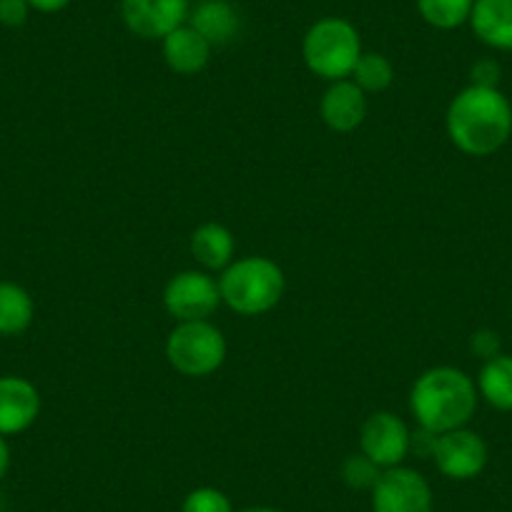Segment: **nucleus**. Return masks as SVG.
<instances>
[{"mask_svg":"<svg viewBox=\"0 0 512 512\" xmlns=\"http://www.w3.org/2000/svg\"><path fill=\"white\" fill-rule=\"evenodd\" d=\"M447 134L467 156H490L512 134V106L500 88L467 86L447 108Z\"/></svg>","mask_w":512,"mask_h":512,"instance_id":"nucleus-1","label":"nucleus"},{"mask_svg":"<svg viewBox=\"0 0 512 512\" xmlns=\"http://www.w3.org/2000/svg\"><path fill=\"white\" fill-rule=\"evenodd\" d=\"M31 16L28 0H0V26L21 28Z\"/></svg>","mask_w":512,"mask_h":512,"instance_id":"nucleus-23","label":"nucleus"},{"mask_svg":"<svg viewBox=\"0 0 512 512\" xmlns=\"http://www.w3.org/2000/svg\"><path fill=\"white\" fill-rule=\"evenodd\" d=\"M362 53V38L354 23L337 16L319 18L302 43V56L309 71L332 83L352 78Z\"/></svg>","mask_w":512,"mask_h":512,"instance_id":"nucleus-4","label":"nucleus"},{"mask_svg":"<svg viewBox=\"0 0 512 512\" xmlns=\"http://www.w3.org/2000/svg\"><path fill=\"white\" fill-rule=\"evenodd\" d=\"M422 21L437 31H455L470 21L475 0H415Z\"/></svg>","mask_w":512,"mask_h":512,"instance_id":"nucleus-19","label":"nucleus"},{"mask_svg":"<svg viewBox=\"0 0 512 512\" xmlns=\"http://www.w3.org/2000/svg\"><path fill=\"white\" fill-rule=\"evenodd\" d=\"M412 432L405 422L392 412H374L364 420L359 432V447L362 455H367L379 470H390L405 462L410 455Z\"/></svg>","mask_w":512,"mask_h":512,"instance_id":"nucleus-8","label":"nucleus"},{"mask_svg":"<svg viewBox=\"0 0 512 512\" xmlns=\"http://www.w3.org/2000/svg\"><path fill=\"white\" fill-rule=\"evenodd\" d=\"M467 23L485 46L512 51V0H475Z\"/></svg>","mask_w":512,"mask_h":512,"instance_id":"nucleus-14","label":"nucleus"},{"mask_svg":"<svg viewBox=\"0 0 512 512\" xmlns=\"http://www.w3.org/2000/svg\"><path fill=\"white\" fill-rule=\"evenodd\" d=\"M164 61L179 76H196L211 61V43L199 31L184 23L164 38Z\"/></svg>","mask_w":512,"mask_h":512,"instance_id":"nucleus-13","label":"nucleus"},{"mask_svg":"<svg viewBox=\"0 0 512 512\" xmlns=\"http://www.w3.org/2000/svg\"><path fill=\"white\" fill-rule=\"evenodd\" d=\"M477 392L490 402L495 410L512 412V357L497 354L487 359L477 377Z\"/></svg>","mask_w":512,"mask_h":512,"instance_id":"nucleus-18","label":"nucleus"},{"mask_svg":"<svg viewBox=\"0 0 512 512\" xmlns=\"http://www.w3.org/2000/svg\"><path fill=\"white\" fill-rule=\"evenodd\" d=\"M477 410V384L457 367H432L417 377L410 412L420 430L432 435L460 430Z\"/></svg>","mask_w":512,"mask_h":512,"instance_id":"nucleus-2","label":"nucleus"},{"mask_svg":"<svg viewBox=\"0 0 512 512\" xmlns=\"http://www.w3.org/2000/svg\"><path fill=\"white\" fill-rule=\"evenodd\" d=\"M194 3H204V0H194Z\"/></svg>","mask_w":512,"mask_h":512,"instance_id":"nucleus-29","label":"nucleus"},{"mask_svg":"<svg viewBox=\"0 0 512 512\" xmlns=\"http://www.w3.org/2000/svg\"><path fill=\"white\" fill-rule=\"evenodd\" d=\"M36 317L33 297L16 282H0V337L28 332Z\"/></svg>","mask_w":512,"mask_h":512,"instance_id":"nucleus-17","label":"nucleus"},{"mask_svg":"<svg viewBox=\"0 0 512 512\" xmlns=\"http://www.w3.org/2000/svg\"><path fill=\"white\" fill-rule=\"evenodd\" d=\"M166 359L184 377H209L224 364L226 339L209 319L179 322L166 339Z\"/></svg>","mask_w":512,"mask_h":512,"instance_id":"nucleus-5","label":"nucleus"},{"mask_svg":"<svg viewBox=\"0 0 512 512\" xmlns=\"http://www.w3.org/2000/svg\"><path fill=\"white\" fill-rule=\"evenodd\" d=\"M319 113H322V121L332 131L349 134V131L362 126V121L367 118V96H364V91L352 78L334 81L324 91L322 103H319Z\"/></svg>","mask_w":512,"mask_h":512,"instance_id":"nucleus-12","label":"nucleus"},{"mask_svg":"<svg viewBox=\"0 0 512 512\" xmlns=\"http://www.w3.org/2000/svg\"><path fill=\"white\" fill-rule=\"evenodd\" d=\"M352 81L364 93H382L395 81V68L382 53H362L352 71Z\"/></svg>","mask_w":512,"mask_h":512,"instance_id":"nucleus-20","label":"nucleus"},{"mask_svg":"<svg viewBox=\"0 0 512 512\" xmlns=\"http://www.w3.org/2000/svg\"><path fill=\"white\" fill-rule=\"evenodd\" d=\"M8 467H11V447H8L6 437L0 435V482L8 475Z\"/></svg>","mask_w":512,"mask_h":512,"instance_id":"nucleus-27","label":"nucleus"},{"mask_svg":"<svg viewBox=\"0 0 512 512\" xmlns=\"http://www.w3.org/2000/svg\"><path fill=\"white\" fill-rule=\"evenodd\" d=\"M470 347L477 357H482L487 362V359H492L500 354V339H497V334L490 332V329H480V332L472 334Z\"/></svg>","mask_w":512,"mask_h":512,"instance_id":"nucleus-25","label":"nucleus"},{"mask_svg":"<svg viewBox=\"0 0 512 512\" xmlns=\"http://www.w3.org/2000/svg\"><path fill=\"white\" fill-rule=\"evenodd\" d=\"M470 76V86L497 88V83H500V66H497V61H492V58H482V61H477L475 66H472Z\"/></svg>","mask_w":512,"mask_h":512,"instance_id":"nucleus-24","label":"nucleus"},{"mask_svg":"<svg viewBox=\"0 0 512 512\" xmlns=\"http://www.w3.org/2000/svg\"><path fill=\"white\" fill-rule=\"evenodd\" d=\"M41 415V392L26 377H0V435L13 437L26 432Z\"/></svg>","mask_w":512,"mask_h":512,"instance_id":"nucleus-11","label":"nucleus"},{"mask_svg":"<svg viewBox=\"0 0 512 512\" xmlns=\"http://www.w3.org/2000/svg\"><path fill=\"white\" fill-rule=\"evenodd\" d=\"M189 23L194 31H199L211 46H224L234 41L241 28V18L229 0H204L196 3L194 11H189Z\"/></svg>","mask_w":512,"mask_h":512,"instance_id":"nucleus-15","label":"nucleus"},{"mask_svg":"<svg viewBox=\"0 0 512 512\" xmlns=\"http://www.w3.org/2000/svg\"><path fill=\"white\" fill-rule=\"evenodd\" d=\"M236 241L224 224L206 221L191 234V254L209 272H224L234 262Z\"/></svg>","mask_w":512,"mask_h":512,"instance_id":"nucleus-16","label":"nucleus"},{"mask_svg":"<svg viewBox=\"0 0 512 512\" xmlns=\"http://www.w3.org/2000/svg\"><path fill=\"white\" fill-rule=\"evenodd\" d=\"M121 18L134 36L164 41L189 21V0H121Z\"/></svg>","mask_w":512,"mask_h":512,"instance_id":"nucleus-10","label":"nucleus"},{"mask_svg":"<svg viewBox=\"0 0 512 512\" xmlns=\"http://www.w3.org/2000/svg\"><path fill=\"white\" fill-rule=\"evenodd\" d=\"M372 495V512H432L435 497H432L430 482L425 475L405 465L382 470L377 485L369 490Z\"/></svg>","mask_w":512,"mask_h":512,"instance_id":"nucleus-6","label":"nucleus"},{"mask_svg":"<svg viewBox=\"0 0 512 512\" xmlns=\"http://www.w3.org/2000/svg\"><path fill=\"white\" fill-rule=\"evenodd\" d=\"M73 0H28L31 11L38 13H61L71 6Z\"/></svg>","mask_w":512,"mask_h":512,"instance_id":"nucleus-26","label":"nucleus"},{"mask_svg":"<svg viewBox=\"0 0 512 512\" xmlns=\"http://www.w3.org/2000/svg\"><path fill=\"white\" fill-rule=\"evenodd\" d=\"M379 475H382V470L367 455H362V452L359 455H349L342 462V480L352 490H372L377 485Z\"/></svg>","mask_w":512,"mask_h":512,"instance_id":"nucleus-21","label":"nucleus"},{"mask_svg":"<svg viewBox=\"0 0 512 512\" xmlns=\"http://www.w3.org/2000/svg\"><path fill=\"white\" fill-rule=\"evenodd\" d=\"M430 457L450 480H472L487 467V445L477 432L460 427L437 435Z\"/></svg>","mask_w":512,"mask_h":512,"instance_id":"nucleus-9","label":"nucleus"},{"mask_svg":"<svg viewBox=\"0 0 512 512\" xmlns=\"http://www.w3.org/2000/svg\"><path fill=\"white\" fill-rule=\"evenodd\" d=\"M181 512H236L229 495L219 487H196L181 502Z\"/></svg>","mask_w":512,"mask_h":512,"instance_id":"nucleus-22","label":"nucleus"},{"mask_svg":"<svg viewBox=\"0 0 512 512\" xmlns=\"http://www.w3.org/2000/svg\"><path fill=\"white\" fill-rule=\"evenodd\" d=\"M219 304V282L206 272H196V269L171 277L164 289V307L176 322H201V319H209Z\"/></svg>","mask_w":512,"mask_h":512,"instance_id":"nucleus-7","label":"nucleus"},{"mask_svg":"<svg viewBox=\"0 0 512 512\" xmlns=\"http://www.w3.org/2000/svg\"><path fill=\"white\" fill-rule=\"evenodd\" d=\"M239 512H284V510H277V507L259 505V507H244V510H239Z\"/></svg>","mask_w":512,"mask_h":512,"instance_id":"nucleus-28","label":"nucleus"},{"mask_svg":"<svg viewBox=\"0 0 512 512\" xmlns=\"http://www.w3.org/2000/svg\"><path fill=\"white\" fill-rule=\"evenodd\" d=\"M284 272L267 256L236 259L219 277L221 302L241 317H262L272 312L284 297Z\"/></svg>","mask_w":512,"mask_h":512,"instance_id":"nucleus-3","label":"nucleus"}]
</instances>
